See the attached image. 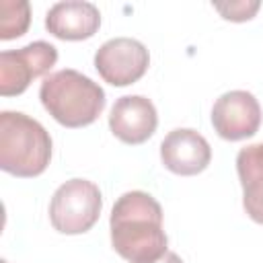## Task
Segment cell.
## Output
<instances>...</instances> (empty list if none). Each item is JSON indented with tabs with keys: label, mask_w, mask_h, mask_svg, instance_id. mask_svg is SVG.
Returning a JSON list of instances; mask_svg holds the SVG:
<instances>
[{
	"label": "cell",
	"mask_w": 263,
	"mask_h": 263,
	"mask_svg": "<svg viewBox=\"0 0 263 263\" xmlns=\"http://www.w3.org/2000/svg\"><path fill=\"white\" fill-rule=\"evenodd\" d=\"M111 247L129 263H156L166 255L162 208L146 191L123 193L109 218Z\"/></svg>",
	"instance_id": "cell-1"
},
{
	"label": "cell",
	"mask_w": 263,
	"mask_h": 263,
	"mask_svg": "<svg viewBox=\"0 0 263 263\" xmlns=\"http://www.w3.org/2000/svg\"><path fill=\"white\" fill-rule=\"evenodd\" d=\"M39 99L45 111L64 127L95 123L107 105L105 90L72 68L45 76L39 86Z\"/></svg>",
	"instance_id": "cell-2"
},
{
	"label": "cell",
	"mask_w": 263,
	"mask_h": 263,
	"mask_svg": "<svg viewBox=\"0 0 263 263\" xmlns=\"http://www.w3.org/2000/svg\"><path fill=\"white\" fill-rule=\"evenodd\" d=\"M51 160V136L33 117L0 113V168L21 179L39 177Z\"/></svg>",
	"instance_id": "cell-3"
},
{
	"label": "cell",
	"mask_w": 263,
	"mask_h": 263,
	"mask_svg": "<svg viewBox=\"0 0 263 263\" xmlns=\"http://www.w3.org/2000/svg\"><path fill=\"white\" fill-rule=\"evenodd\" d=\"M101 210V189L88 179H70L49 201V222L62 234H84L97 224Z\"/></svg>",
	"instance_id": "cell-4"
},
{
	"label": "cell",
	"mask_w": 263,
	"mask_h": 263,
	"mask_svg": "<svg viewBox=\"0 0 263 263\" xmlns=\"http://www.w3.org/2000/svg\"><path fill=\"white\" fill-rule=\"evenodd\" d=\"M58 62V49L47 41H33L21 49L0 53V95H23L29 84L47 74Z\"/></svg>",
	"instance_id": "cell-5"
},
{
	"label": "cell",
	"mask_w": 263,
	"mask_h": 263,
	"mask_svg": "<svg viewBox=\"0 0 263 263\" xmlns=\"http://www.w3.org/2000/svg\"><path fill=\"white\" fill-rule=\"evenodd\" d=\"M150 66L146 45L132 37H115L105 41L95 53L99 76L111 86H127L138 82Z\"/></svg>",
	"instance_id": "cell-6"
},
{
	"label": "cell",
	"mask_w": 263,
	"mask_h": 263,
	"mask_svg": "<svg viewBox=\"0 0 263 263\" xmlns=\"http://www.w3.org/2000/svg\"><path fill=\"white\" fill-rule=\"evenodd\" d=\"M212 125L228 142L253 138L261 125V105L249 90H228L212 107Z\"/></svg>",
	"instance_id": "cell-7"
},
{
	"label": "cell",
	"mask_w": 263,
	"mask_h": 263,
	"mask_svg": "<svg viewBox=\"0 0 263 263\" xmlns=\"http://www.w3.org/2000/svg\"><path fill=\"white\" fill-rule=\"evenodd\" d=\"M160 160L171 173L191 177L210 166L212 148L199 132L191 127H177L164 136L160 144Z\"/></svg>",
	"instance_id": "cell-8"
},
{
	"label": "cell",
	"mask_w": 263,
	"mask_h": 263,
	"mask_svg": "<svg viewBox=\"0 0 263 263\" xmlns=\"http://www.w3.org/2000/svg\"><path fill=\"white\" fill-rule=\"evenodd\" d=\"M158 125V113L154 103L142 95L119 97L109 113V127L123 144H144Z\"/></svg>",
	"instance_id": "cell-9"
},
{
	"label": "cell",
	"mask_w": 263,
	"mask_h": 263,
	"mask_svg": "<svg viewBox=\"0 0 263 263\" xmlns=\"http://www.w3.org/2000/svg\"><path fill=\"white\" fill-rule=\"evenodd\" d=\"M101 27V12L92 2L66 0L53 4L45 14V29L64 41L90 39Z\"/></svg>",
	"instance_id": "cell-10"
},
{
	"label": "cell",
	"mask_w": 263,
	"mask_h": 263,
	"mask_svg": "<svg viewBox=\"0 0 263 263\" xmlns=\"http://www.w3.org/2000/svg\"><path fill=\"white\" fill-rule=\"evenodd\" d=\"M236 173L242 187L245 212L253 222L263 224V142L238 150Z\"/></svg>",
	"instance_id": "cell-11"
},
{
	"label": "cell",
	"mask_w": 263,
	"mask_h": 263,
	"mask_svg": "<svg viewBox=\"0 0 263 263\" xmlns=\"http://www.w3.org/2000/svg\"><path fill=\"white\" fill-rule=\"evenodd\" d=\"M31 6L27 0H0V39L10 41L27 33Z\"/></svg>",
	"instance_id": "cell-12"
},
{
	"label": "cell",
	"mask_w": 263,
	"mask_h": 263,
	"mask_svg": "<svg viewBox=\"0 0 263 263\" xmlns=\"http://www.w3.org/2000/svg\"><path fill=\"white\" fill-rule=\"evenodd\" d=\"M261 2H228V4H214V8L226 18V21H234V23H242L255 16V12L259 10Z\"/></svg>",
	"instance_id": "cell-13"
},
{
	"label": "cell",
	"mask_w": 263,
	"mask_h": 263,
	"mask_svg": "<svg viewBox=\"0 0 263 263\" xmlns=\"http://www.w3.org/2000/svg\"><path fill=\"white\" fill-rule=\"evenodd\" d=\"M156 263H183V259H181L177 253H173V251H166V255H164L162 259H158Z\"/></svg>",
	"instance_id": "cell-14"
},
{
	"label": "cell",
	"mask_w": 263,
	"mask_h": 263,
	"mask_svg": "<svg viewBox=\"0 0 263 263\" xmlns=\"http://www.w3.org/2000/svg\"><path fill=\"white\" fill-rule=\"evenodd\" d=\"M0 263H8V261H4V259H2V261H0Z\"/></svg>",
	"instance_id": "cell-15"
}]
</instances>
